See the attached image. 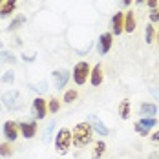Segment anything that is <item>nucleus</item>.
<instances>
[{
  "mask_svg": "<svg viewBox=\"0 0 159 159\" xmlns=\"http://www.w3.org/2000/svg\"><path fill=\"white\" fill-rule=\"evenodd\" d=\"M31 111H33V115H35V119H44L46 113H48V101H44L42 97H37L33 101Z\"/></svg>",
  "mask_w": 159,
  "mask_h": 159,
  "instance_id": "obj_6",
  "label": "nucleus"
},
{
  "mask_svg": "<svg viewBox=\"0 0 159 159\" xmlns=\"http://www.w3.org/2000/svg\"><path fill=\"white\" fill-rule=\"evenodd\" d=\"M0 62H9V64H13V62H15V57H13V53H9V51H0Z\"/></svg>",
  "mask_w": 159,
  "mask_h": 159,
  "instance_id": "obj_21",
  "label": "nucleus"
},
{
  "mask_svg": "<svg viewBox=\"0 0 159 159\" xmlns=\"http://www.w3.org/2000/svg\"><path fill=\"white\" fill-rule=\"evenodd\" d=\"M51 75H53V79H55V88H57V90H62L64 86L68 84V80H70V71H68V70H57V71H53Z\"/></svg>",
  "mask_w": 159,
  "mask_h": 159,
  "instance_id": "obj_8",
  "label": "nucleus"
},
{
  "mask_svg": "<svg viewBox=\"0 0 159 159\" xmlns=\"http://www.w3.org/2000/svg\"><path fill=\"white\" fill-rule=\"evenodd\" d=\"M53 128H55V123H49L48 128H46V135H44V141L48 143L49 139H51V134H53Z\"/></svg>",
  "mask_w": 159,
  "mask_h": 159,
  "instance_id": "obj_27",
  "label": "nucleus"
},
{
  "mask_svg": "<svg viewBox=\"0 0 159 159\" xmlns=\"http://www.w3.org/2000/svg\"><path fill=\"white\" fill-rule=\"evenodd\" d=\"M0 108H2V102H0Z\"/></svg>",
  "mask_w": 159,
  "mask_h": 159,
  "instance_id": "obj_39",
  "label": "nucleus"
},
{
  "mask_svg": "<svg viewBox=\"0 0 159 159\" xmlns=\"http://www.w3.org/2000/svg\"><path fill=\"white\" fill-rule=\"evenodd\" d=\"M0 80H2V82H7V84H11V82L15 80V71H7V73H4Z\"/></svg>",
  "mask_w": 159,
  "mask_h": 159,
  "instance_id": "obj_25",
  "label": "nucleus"
},
{
  "mask_svg": "<svg viewBox=\"0 0 159 159\" xmlns=\"http://www.w3.org/2000/svg\"><path fill=\"white\" fill-rule=\"evenodd\" d=\"M2 102L7 110H18L22 106V101H20V93L16 90H9V92H4L2 93Z\"/></svg>",
  "mask_w": 159,
  "mask_h": 159,
  "instance_id": "obj_4",
  "label": "nucleus"
},
{
  "mask_svg": "<svg viewBox=\"0 0 159 159\" xmlns=\"http://www.w3.org/2000/svg\"><path fill=\"white\" fill-rule=\"evenodd\" d=\"M102 77H104L102 66L101 64H95L92 68V71H90V82H92V86H101L102 84Z\"/></svg>",
  "mask_w": 159,
  "mask_h": 159,
  "instance_id": "obj_12",
  "label": "nucleus"
},
{
  "mask_svg": "<svg viewBox=\"0 0 159 159\" xmlns=\"http://www.w3.org/2000/svg\"><path fill=\"white\" fill-rule=\"evenodd\" d=\"M150 22H159V9H152L150 11Z\"/></svg>",
  "mask_w": 159,
  "mask_h": 159,
  "instance_id": "obj_28",
  "label": "nucleus"
},
{
  "mask_svg": "<svg viewBox=\"0 0 159 159\" xmlns=\"http://www.w3.org/2000/svg\"><path fill=\"white\" fill-rule=\"evenodd\" d=\"M119 115L123 119H128L130 117V101L128 99H123L121 104H119Z\"/></svg>",
  "mask_w": 159,
  "mask_h": 159,
  "instance_id": "obj_16",
  "label": "nucleus"
},
{
  "mask_svg": "<svg viewBox=\"0 0 159 159\" xmlns=\"http://www.w3.org/2000/svg\"><path fill=\"white\" fill-rule=\"evenodd\" d=\"M154 37H156L154 26H152V24H148V26H146V30H144V39H146V42H152V40H154Z\"/></svg>",
  "mask_w": 159,
  "mask_h": 159,
  "instance_id": "obj_24",
  "label": "nucleus"
},
{
  "mask_svg": "<svg viewBox=\"0 0 159 159\" xmlns=\"http://www.w3.org/2000/svg\"><path fill=\"white\" fill-rule=\"evenodd\" d=\"M61 110V102H59V99H49L48 101V111H51V113H57V111Z\"/></svg>",
  "mask_w": 159,
  "mask_h": 159,
  "instance_id": "obj_20",
  "label": "nucleus"
},
{
  "mask_svg": "<svg viewBox=\"0 0 159 159\" xmlns=\"http://www.w3.org/2000/svg\"><path fill=\"white\" fill-rule=\"evenodd\" d=\"M20 135V130H18V123L15 121H6L4 123V137L7 143H13L16 141V137Z\"/></svg>",
  "mask_w": 159,
  "mask_h": 159,
  "instance_id": "obj_5",
  "label": "nucleus"
},
{
  "mask_svg": "<svg viewBox=\"0 0 159 159\" xmlns=\"http://www.w3.org/2000/svg\"><path fill=\"white\" fill-rule=\"evenodd\" d=\"M24 22H26V16H24V15H18V16L15 18V20H13V22L9 24V30L13 31V30H16V28H20V26H22Z\"/></svg>",
  "mask_w": 159,
  "mask_h": 159,
  "instance_id": "obj_22",
  "label": "nucleus"
},
{
  "mask_svg": "<svg viewBox=\"0 0 159 159\" xmlns=\"http://www.w3.org/2000/svg\"><path fill=\"white\" fill-rule=\"evenodd\" d=\"M157 44H159V33H157Z\"/></svg>",
  "mask_w": 159,
  "mask_h": 159,
  "instance_id": "obj_38",
  "label": "nucleus"
},
{
  "mask_svg": "<svg viewBox=\"0 0 159 159\" xmlns=\"http://www.w3.org/2000/svg\"><path fill=\"white\" fill-rule=\"evenodd\" d=\"M0 51H2V40H0Z\"/></svg>",
  "mask_w": 159,
  "mask_h": 159,
  "instance_id": "obj_37",
  "label": "nucleus"
},
{
  "mask_svg": "<svg viewBox=\"0 0 159 159\" xmlns=\"http://www.w3.org/2000/svg\"><path fill=\"white\" fill-rule=\"evenodd\" d=\"M70 146H71V130L61 128L55 137V152L59 156H66L70 152Z\"/></svg>",
  "mask_w": 159,
  "mask_h": 159,
  "instance_id": "obj_2",
  "label": "nucleus"
},
{
  "mask_svg": "<svg viewBox=\"0 0 159 159\" xmlns=\"http://www.w3.org/2000/svg\"><path fill=\"white\" fill-rule=\"evenodd\" d=\"M139 111H141L143 117H154V115L157 113V106H156L154 102H143L141 108H139Z\"/></svg>",
  "mask_w": 159,
  "mask_h": 159,
  "instance_id": "obj_14",
  "label": "nucleus"
},
{
  "mask_svg": "<svg viewBox=\"0 0 159 159\" xmlns=\"http://www.w3.org/2000/svg\"><path fill=\"white\" fill-rule=\"evenodd\" d=\"M148 159H159V150H154L148 154Z\"/></svg>",
  "mask_w": 159,
  "mask_h": 159,
  "instance_id": "obj_31",
  "label": "nucleus"
},
{
  "mask_svg": "<svg viewBox=\"0 0 159 159\" xmlns=\"http://www.w3.org/2000/svg\"><path fill=\"white\" fill-rule=\"evenodd\" d=\"M90 71H92V68H90L88 62L80 61V62L75 64V68H73V80H75V84L82 86L88 80V77H90Z\"/></svg>",
  "mask_w": 159,
  "mask_h": 159,
  "instance_id": "obj_3",
  "label": "nucleus"
},
{
  "mask_svg": "<svg viewBox=\"0 0 159 159\" xmlns=\"http://www.w3.org/2000/svg\"><path fill=\"white\" fill-rule=\"evenodd\" d=\"M125 31V13H115L111 18V35H121Z\"/></svg>",
  "mask_w": 159,
  "mask_h": 159,
  "instance_id": "obj_9",
  "label": "nucleus"
},
{
  "mask_svg": "<svg viewBox=\"0 0 159 159\" xmlns=\"http://www.w3.org/2000/svg\"><path fill=\"white\" fill-rule=\"evenodd\" d=\"M88 123L92 125L93 132L101 134V135H108V134H110L108 126H106V125H104L102 121H99V117H97V115H88Z\"/></svg>",
  "mask_w": 159,
  "mask_h": 159,
  "instance_id": "obj_10",
  "label": "nucleus"
},
{
  "mask_svg": "<svg viewBox=\"0 0 159 159\" xmlns=\"http://www.w3.org/2000/svg\"><path fill=\"white\" fill-rule=\"evenodd\" d=\"M111 42H113V35L111 33H102L99 37V42H97V51L99 55H106L111 48Z\"/></svg>",
  "mask_w": 159,
  "mask_h": 159,
  "instance_id": "obj_7",
  "label": "nucleus"
},
{
  "mask_svg": "<svg viewBox=\"0 0 159 159\" xmlns=\"http://www.w3.org/2000/svg\"><path fill=\"white\" fill-rule=\"evenodd\" d=\"M4 2H6V0H0V6H2V4H4Z\"/></svg>",
  "mask_w": 159,
  "mask_h": 159,
  "instance_id": "obj_36",
  "label": "nucleus"
},
{
  "mask_svg": "<svg viewBox=\"0 0 159 159\" xmlns=\"http://www.w3.org/2000/svg\"><path fill=\"white\" fill-rule=\"evenodd\" d=\"M134 126H135V132H137V134H139L141 137H146V135H148V130H146L144 126H141V125H139V121H137V123H135Z\"/></svg>",
  "mask_w": 159,
  "mask_h": 159,
  "instance_id": "obj_26",
  "label": "nucleus"
},
{
  "mask_svg": "<svg viewBox=\"0 0 159 159\" xmlns=\"http://www.w3.org/2000/svg\"><path fill=\"white\" fill-rule=\"evenodd\" d=\"M134 30H135V15L132 11H126L125 13V31L132 33Z\"/></svg>",
  "mask_w": 159,
  "mask_h": 159,
  "instance_id": "obj_15",
  "label": "nucleus"
},
{
  "mask_svg": "<svg viewBox=\"0 0 159 159\" xmlns=\"http://www.w3.org/2000/svg\"><path fill=\"white\" fill-rule=\"evenodd\" d=\"M15 7H16V0H6L0 6V18H7V16L15 11Z\"/></svg>",
  "mask_w": 159,
  "mask_h": 159,
  "instance_id": "obj_13",
  "label": "nucleus"
},
{
  "mask_svg": "<svg viewBox=\"0 0 159 159\" xmlns=\"http://www.w3.org/2000/svg\"><path fill=\"white\" fill-rule=\"evenodd\" d=\"M46 88H48V82H46V80L39 82V90H40V92H46Z\"/></svg>",
  "mask_w": 159,
  "mask_h": 159,
  "instance_id": "obj_32",
  "label": "nucleus"
},
{
  "mask_svg": "<svg viewBox=\"0 0 159 159\" xmlns=\"http://www.w3.org/2000/svg\"><path fill=\"white\" fill-rule=\"evenodd\" d=\"M77 97H79V93H77V92H75V90H68V92H66V93H64L62 101H64V102H73V101H75V99H77Z\"/></svg>",
  "mask_w": 159,
  "mask_h": 159,
  "instance_id": "obj_23",
  "label": "nucleus"
},
{
  "mask_svg": "<svg viewBox=\"0 0 159 159\" xmlns=\"http://www.w3.org/2000/svg\"><path fill=\"white\" fill-rule=\"evenodd\" d=\"M152 141H154V143H159V130L156 134H152Z\"/></svg>",
  "mask_w": 159,
  "mask_h": 159,
  "instance_id": "obj_33",
  "label": "nucleus"
},
{
  "mask_svg": "<svg viewBox=\"0 0 159 159\" xmlns=\"http://www.w3.org/2000/svg\"><path fill=\"white\" fill-rule=\"evenodd\" d=\"M104 150H106V144L102 143V141H97L95 148H93V154H92V159H101L102 154H104Z\"/></svg>",
  "mask_w": 159,
  "mask_h": 159,
  "instance_id": "obj_17",
  "label": "nucleus"
},
{
  "mask_svg": "<svg viewBox=\"0 0 159 159\" xmlns=\"http://www.w3.org/2000/svg\"><path fill=\"white\" fill-rule=\"evenodd\" d=\"M150 93H152V97L159 102V88H154V86H152V88H150Z\"/></svg>",
  "mask_w": 159,
  "mask_h": 159,
  "instance_id": "obj_29",
  "label": "nucleus"
},
{
  "mask_svg": "<svg viewBox=\"0 0 159 159\" xmlns=\"http://www.w3.org/2000/svg\"><path fill=\"white\" fill-rule=\"evenodd\" d=\"M157 2L159 0H146V6H148L150 9H156V7H157Z\"/></svg>",
  "mask_w": 159,
  "mask_h": 159,
  "instance_id": "obj_30",
  "label": "nucleus"
},
{
  "mask_svg": "<svg viewBox=\"0 0 159 159\" xmlns=\"http://www.w3.org/2000/svg\"><path fill=\"white\" fill-rule=\"evenodd\" d=\"M92 137H93V128L92 125L86 121V123H79L73 126L71 132V144L77 146V148H84L88 143H92Z\"/></svg>",
  "mask_w": 159,
  "mask_h": 159,
  "instance_id": "obj_1",
  "label": "nucleus"
},
{
  "mask_svg": "<svg viewBox=\"0 0 159 159\" xmlns=\"http://www.w3.org/2000/svg\"><path fill=\"white\" fill-rule=\"evenodd\" d=\"M123 4H125V6H130V4H132V0H123Z\"/></svg>",
  "mask_w": 159,
  "mask_h": 159,
  "instance_id": "obj_34",
  "label": "nucleus"
},
{
  "mask_svg": "<svg viewBox=\"0 0 159 159\" xmlns=\"http://www.w3.org/2000/svg\"><path fill=\"white\" fill-rule=\"evenodd\" d=\"M0 156L2 157H11L13 156V146L9 143H2L0 144Z\"/></svg>",
  "mask_w": 159,
  "mask_h": 159,
  "instance_id": "obj_19",
  "label": "nucleus"
},
{
  "mask_svg": "<svg viewBox=\"0 0 159 159\" xmlns=\"http://www.w3.org/2000/svg\"><path fill=\"white\" fill-rule=\"evenodd\" d=\"M144 0H135V4H143Z\"/></svg>",
  "mask_w": 159,
  "mask_h": 159,
  "instance_id": "obj_35",
  "label": "nucleus"
},
{
  "mask_svg": "<svg viewBox=\"0 0 159 159\" xmlns=\"http://www.w3.org/2000/svg\"><path fill=\"white\" fill-rule=\"evenodd\" d=\"M18 130H20V135H24L26 139H31L35 137V134H37V123L31 121V123H18Z\"/></svg>",
  "mask_w": 159,
  "mask_h": 159,
  "instance_id": "obj_11",
  "label": "nucleus"
},
{
  "mask_svg": "<svg viewBox=\"0 0 159 159\" xmlns=\"http://www.w3.org/2000/svg\"><path fill=\"white\" fill-rule=\"evenodd\" d=\"M139 125L144 126L146 130H150V128L157 126V119H156V117H141V119H139Z\"/></svg>",
  "mask_w": 159,
  "mask_h": 159,
  "instance_id": "obj_18",
  "label": "nucleus"
}]
</instances>
